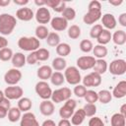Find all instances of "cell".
I'll return each mask as SVG.
<instances>
[{
  "instance_id": "55",
  "label": "cell",
  "mask_w": 126,
  "mask_h": 126,
  "mask_svg": "<svg viewBox=\"0 0 126 126\" xmlns=\"http://www.w3.org/2000/svg\"><path fill=\"white\" fill-rule=\"evenodd\" d=\"M41 126H57V124L51 119H46V120H44L42 122Z\"/></svg>"
},
{
  "instance_id": "47",
  "label": "cell",
  "mask_w": 126,
  "mask_h": 126,
  "mask_svg": "<svg viewBox=\"0 0 126 126\" xmlns=\"http://www.w3.org/2000/svg\"><path fill=\"white\" fill-rule=\"evenodd\" d=\"M88 10H101V4L97 0H93L88 5Z\"/></svg>"
},
{
  "instance_id": "4",
  "label": "cell",
  "mask_w": 126,
  "mask_h": 126,
  "mask_svg": "<svg viewBox=\"0 0 126 126\" xmlns=\"http://www.w3.org/2000/svg\"><path fill=\"white\" fill-rule=\"evenodd\" d=\"M72 95V91L67 88V87H62L60 89H57L55 91H52L51 94V101L54 103H60V102H65L67 99L71 98Z\"/></svg>"
},
{
  "instance_id": "41",
  "label": "cell",
  "mask_w": 126,
  "mask_h": 126,
  "mask_svg": "<svg viewBox=\"0 0 126 126\" xmlns=\"http://www.w3.org/2000/svg\"><path fill=\"white\" fill-rule=\"evenodd\" d=\"M62 18H64L67 22L73 21L76 18V11L71 7H66L62 12Z\"/></svg>"
},
{
  "instance_id": "17",
  "label": "cell",
  "mask_w": 126,
  "mask_h": 126,
  "mask_svg": "<svg viewBox=\"0 0 126 126\" xmlns=\"http://www.w3.org/2000/svg\"><path fill=\"white\" fill-rule=\"evenodd\" d=\"M50 26L55 32H63L68 28V22L62 17H54L50 21Z\"/></svg>"
},
{
  "instance_id": "29",
  "label": "cell",
  "mask_w": 126,
  "mask_h": 126,
  "mask_svg": "<svg viewBox=\"0 0 126 126\" xmlns=\"http://www.w3.org/2000/svg\"><path fill=\"white\" fill-rule=\"evenodd\" d=\"M8 120L12 123L17 122L21 119L22 117V111L18 108V107H10V109L8 110Z\"/></svg>"
},
{
  "instance_id": "49",
  "label": "cell",
  "mask_w": 126,
  "mask_h": 126,
  "mask_svg": "<svg viewBox=\"0 0 126 126\" xmlns=\"http://www.w3.org/2000/svg\"><path fill=\"white\" fill-rule=\"evenodd\" d=\"M118 23H119L120 26L126 27V13L120 14V16L118 17Z\"/></svg>"
},
{
  "instance_id": "44",
  "label": "cell",
  "mask_w": 126,
  "mask_h": 126,
  "mask_svg": "<svg viewBox=\"0 0 126 126\" xmlns=\"http://www.w3.org/2000/svg\"><path fill=\"white\" fill-rule=\"evenodd\" d=\"M87 92V88L81 84H78L74 87V90H73V93L76 96L78 97H84L85 96V94Z\"/></svg>"
},
{
  "instance_id": "1",
  "label": "cell",
  "mask_w": 126,
  "mask_h": 126,
  "mask_svg": "<svg viewBox=\"0 0 126 126\" xmlns=\"http://www.w3.org/2000/svg\"><path fill=\"white\" fill-rule=\"evenodd\" d=\"M17 26V20L14 16L8 13L0 14V33L2 35H9L12 33Z\"/></svg>"
},
{
  "instance_id": "9",
  "label": "cell",
  "mask_w": 126,
  "mask_h": 126,
  "mask_svg": "<svg viewBox=\"0 0 126 126\" xmlns=\"http://www.w3.org/2000/svg\"><path fill=\"white\" fill-rule=\"evenodd\" d=\"M95 60L96 59L94 56H90V55L81 56L76 61L77 68L80 69V70H90V69H93L94 64H95Z\"/></svg>"
},
{
  "instance_id": "25",
  "label": "cell",
  "mask_w": 126,
  "mask_h": 126,
  "mask_svg": "<svg viewBox=\"0 0 126 126\" xmlns=\"http://www.w3.org/2000/svg\"><path fill=\"white\" fill-rule=\"evenodd\" d=\"M56 53L57 55H59V57H66L71 53V46L66 43V42H60L56 47H55Z\"/></svg>"
},
{
  "instance_id": "14",
  "label": "cell",
  "mask_w": 126,
  "mask_h": 126,
  "mask_svg": "<svg viewBox=\"0 0 126 126\" xmlns=\"http://www.w3.org/2000/svg\"><path fill=\"white\" fill-rule=\"evenodd\" d=\"M20 126H39V123L32 112H25L20 119Z\"/></svg>"
},
{
  "instance_id": "48",
  "label": "cell",
  "mask_w": 126,
  "mask_h": 126,
  "mask_svg": "<svg viewBox=\"0 0 126 126\" xmlns=\"http://www.w3.org/2000/svg\"><path fill=\"white\" fill-rule=\"evenodd\" d=\"M66 7H67V6H66V3H65L64 1H59V3H58L52 10H53L54 12H56V13H62Z\"/></svg>"
},
{
  "instance_id": "11",
  "label": "cell",
  "mask_w": 126,
  "mask_h": 126,
  "mask_svg": "<svg viewBox=\"0 0 126 126\" xmlns=\"http://www.w3.org/2000/svg\"><path fill=\"white\" fill-rule=\"evenodd\" d=\"M34 18H35V20L38 24L44 26L45 24L50 23L51 14H50V11L48 10V8H46L45 6L44 7H39L35 12Z\"/></svg>"
},
{
  "instance_id": "27",
  "label": "cell",
  "mask_w": 126,
  "mask_h": 126,
  "mask_svg": "<svg viewBox=\"0 0 126 126\" xmlns=\"http://www.w3.org/2000/svg\"><path fill=\"white\" fill-rule=\"evenodd\" d=\"M107 68H108L107 62L104 59H96L95 60V64H94V66L93 68V70H94L93 72L97 73L99 75H102L107 71Z\"/></svg>"
},
{
  "instance_id": "18",
  "label": "cell",
  "mask_w": 126,
  "mask_h": 126,
  "mask_svg": "<svg viewBox=\"0 0 126 126\" xmlns=\"http://www.w3.org/2000/svg\"><path fill=\"white\" fill-rule=\"evenodd\" d=\"M54 110H55L54 103L50 99L42 100L39 104V111L44 116H51L54 113Z\"/></svg>"
},
{
  "instance_id": "7",
  "label": "cell",
  "mask_w": 126,
  "mask_h": 126,
  "mask_svg": "<svg viewBox=\"0 0 126 126\" xmlns=\"http://www.w3.org/2000/svg\"><path fill=\"white\" fill-rule=\"evenodd\" d=\"M108 71L114 76H121L126 72V61L124 59H114L108 66Z\"/></svg>"
},
{
  "instance_id": "2",
  "label": "cell",
  "mask_w": 126,
  "mask_h": 126,
  "mask_svg": "<svg viewBox=\"0 0 126 126\" xmlns=\"http://www.w3.org/2000/svg\"><path fill=\"white\" fill-rule=\"evenodd\" d=\"M18 46L24 51H35L40 46V40L35 36H22L18 39Z\"/></svg>"
},
{
  "instance_id": "43",
  "label": "cell",
  "mask_w": 126,
  "mask_h": 126,
  "mask_svg": "<svg viewBox=\"0 0 126 126\" xmlns=\"http://www.w3.org/2000/svg\"><path fill=\"white\" fill-rule=\"evenodd\" d=\"M102 29H103V28H102V26H101L100 24H95V25H94V26L92 27L91 31H90V36H91L92 38L96 39L97 36L99 35L100 32L102 31Z\"/></svg>"
},
{
  "instance_id": "56",
  "label": "cell",
  "mask_w": 126,
  "mask_h": 126,
  "mask_svg": "<svg viewBox=\"0 0 126 126\" xmlns=\"http://www.w3.org/2000/svg\"><path fill=\"white\" fill-rule=\"evenodd\" d=\"M16 5H19V6H25L27 4H29V0H14L13 1Z\"/></svg>"
},
{
  "instance_id": "3",
  "label": "cell",
  "mask_w": 126,
  "mask_h": 126,
  "mask_svg": "<svg viewBox=\"0 0 126 126\" xmlns=\"http://www.w3.org/2000/svg\"><path fill=\"white\" fill-rule=\"evenodd\" d=\"M64 78L65 81L69 84V85H73L76 86L78 84H80V82L82 81V77H81V73L79 71V69L76 66H69L64 70Z\"/></svg>"
},
{
  "instance_id": "13",
  "label": "cell",
  "mask_w": 126,
  "mask_h": 126,
  "mask_svg": "<svg viewBox=\"0 0 126 126\" xmlns=\"http://www.w3.org/2000/svg\"><path fill=\"white\" fill-rule=\"evenodd\" d=\"M101 10H88L83 17V21L87 25H94L101 18Z\"/></svg>"
},
{
  "instance_id": "45",
  "label": "cell",
  "mask_w": 126,
  "mask_h": 126,
  "mask_svg": "<svg viewBox=\"0 0 126 126\" xmlns=\"http://www.w3.org/2000/svg\"><path fill=\"white\" fill-rule=\"evenodd\" d=\"M88 125H89V126H104V122L102 121V119H101L100 117L93 116V117H91V119L89 120Z\"/></svg>"
},
{
  "instance_id": "33",
  "label": "cell",
  "mask_w": 126,
  "mask_h": 126,
  "mask_svg": "<svg viewBox=\"0 0 126 126\" xmlns=\"http://www.w3.org/2000/svg\"><path fill=\"white\" fill-rule=\"evenodd\" d=\"M126 117L121 115L119 112L114 113L110 118V124L111 126H125L126 123Z\"/></svg>"
},
{
  "instance_id": "28",
  "label": "cell",
  "mask_w": 126,
  "mask_h": 126,
  "mask_svg": "<svg viewBox=\"0 0 126 126\" xmlns=\"http://www.w3.org/2000/svg\"><path fill=\"white\" fill-rule=\"evenodd\" d=\"M32 106V99L29 98V97H21L19 100H18V108L22 111V112H28L29 110H31Z\"/></svg>"
},
{
  "instance_id": "42",
  "label": "cell",
  "mask_w": 126,
  "mask_h": 126,
  "mask_svg": "<svg viewBox=\"0 0 126 126\" xmlns=\"http://www.w3.org/2000/svg\"><path fill=\"white\" fill-rule=\"evenodd\" d=\"M93 47H94V44L90 39H83L80 42V49L85 53L91 52L93 50Z\"/></svg>"
},
{
  "instance_id": "59",
  "label": "cell",
  "mask_w": 126,
  "mask_h": 126,
  "mask_svg": "<svg viewBox=\"0 0 126 126\" xmlns=\"http://www.w3.org/2000/svg\"><path fill=\"white\" fill-rule=\"evenodd\" d=\"M34 4L39 7H44L45 6V0H34Z\"/></svg>"
},
{
  "instance_id": "53",
  "label": "cell",
  "mask_w": 126,
  "mask_h": 126,
  "mask_svg": "<svg viewBox=\"0 0 126 126\" xmlns=\"http://www.w3.org/2000/svg\"><path fill=\"white\" fill-rule=\"evenodd\" d=\"M71 125L72 124H71V122H70L69 119H63V118L57 124V126H71Z\"/></svg>"
},
{
  "instance_id": "15",
  "label": "cell",
  "mask_w": 126,
  "mask_h": 126,
  "mask_svg": "<svg viewBox=\"0 0 126 126\" xmlns=\"http://www.w3.org/2000/svg\"><path fill=\"white\" fill-rule=\"evenodd\" d=\"M101 20V26H103L105 28V30L107 31H110V30H113L115 29L116 25H117V22H116V19L115 17L110 14V13H106V14H103L100 18Z\"/></svg>"
},
{
  "instance_id": "32",
  "label": "cell",
  "mask_w": 126,
  "mask_h": 126,
  "mask_svg": "<svg viewBox=\"0 0 126 126\" xmlns=\"http://www.w3.org/2000/svg\"><path fill=\"white\" fill-rule=\"evenodd\" d=\"M45 40H46V43L49 46L56 47L60 43V36H59V34L57 32H49V34L47 35V37H46Z\"/></svg>"
},
{
  "instance_id": "16",
  "label": "cell",
  "mask_w": 126,
  "mask_h": 126,
  "mask_svg": "<svg viewBox=\"0 0 126 126\" xmlns=\"http://www.w3.org/2000/svg\"><path fill=\"white\" fill-rule=\"evenodd\" d=\"M33 17H34V14H33L32 10L31 8H28V7H22L20 9H18L16 12V18L20 21L29 22Z\"/></svg>"
},
{
  "instance_id": "19",
  "label": "cell",
  "mask_w": 126,
  "mask_h": 126,
  "mask_svg": "<svg viewBox=\"0 0 126 126\" xmlns=\"http://www.w3.org/2000/svg\"><path fill=\"white\" fill-rule=\"evenodd\" d=\"M112 97L115 98H123L126 95V81H120L114 88L111 93Z\"/></svg>"
},
{
  "instance_id": "46",
  "label": "cell",
  "mask_w": 126,
  "mask_h": 126,
  "mask_svg": "<svg viewBox=\"0 0 126 126\" xmlns=\"http://www.w3.org/2000/svg\"><path fill=\"white\" fill-rule=\"evenodd\" d=\"M26 60H27V63H28V64H30V65H34V64L37 62V57H36L35 51L31 52V53L26 57Z\"/></svg>"
},
{
  "instance_id": "52",
  "label": "cell",
  "mask_w": 126,
  "mask_h": 126,
  "mask_svg": "<svg viewBox=\"0 0 126 126\" xmlns=\"http://www.w3.org/2000/svg\"><path fill=\"white\" fill-rule=\"evenodd\" d=\"M8 110H9V109H7L6 107L0 105V119L5 118V117L7 116V114H8Z\"/></svg>"
},
{
  "instance_id": "36",
  "label": "cell",
  "mask_w": 126,
  "mask_h": 126,
  "mask_svg": "<svg viewBox=\"0 0 126 126\" xmlns=\"http://www.w3.org/2000/svg\"><path fill=\"white\" fill-rule=\"evenodd\" d=\"M67 33L71 39H77L81 35V28L77 25H72L71 27L68 28Z\"/></svg>"
},
{
  "instance_id": "24",
  "label": "cell",
  "mask_w": 126,
  "mask_h": 126,
  "mask_svg": "<svg viewBox=\"0 0 126 126\" xmlns=\"http://www.w3.org/2000/svg\"><path fill=\"white\" fill-rule=\"evenodd\" d=\"M51 68L54 69L57 72L63 71L67 68V61L63 58V57H55L52 60V64H51Z\"/></svg>"
},
{
  "instance_id": "26",
  "label": "cell",
  "mask_w": 126,
  "mask_h": 126,
  "mask_svg": "<svg viewBox=\"0 0 126 126\" xmlns=\"http://www.w3.org/2000/svg\"><path fill=\"white\" fill-rule=\"evenodd\" d=\"M92 51L94 53V57L97 58V59H103L107 55V53H108V50L105 47V45H100V44L94 45L93 47Z\"/></svg>"
},
{
  "instance_id": "21",
  "label": "cell",
  "mask_w": 126,
  "mask_h": 126,
  "mask_svg": "<svg viewBox=\"0 0 126 126\" xmlns=\"http://www.w3.org/2000/svg\"><path fill=\"white\" fill-rule=\"evenodd\" d=\"M52 73H53L52 68L48 65H42L36 71V75L40 79V81H46V80L50 79Z\"/></svg>"
},
{
  "instance_id": "30",
  "label": "cell",
  "mask_w": 126,
  "mask_h": 126,
  "mask_svg": "<svg viewBox=\"0 0 126 126\" xmlns=\"http://www.w3.org/2000/svg\"><path fill=\"white\" fill-rule=\"evenodd\" d=\"M111 32H109V31H107V30H105V29H102V31L100 32V33H99V35L97 36V38H96V40H97V42H98V44H100V45H105V44H107L110 40H111Z\"/></svg>"
},
{
  "instance_id": "34",
  "label": "cell",
  "mask_w": 126,
  "mask_h": 126,
  "mask_svg": "<svg viewBox=\"0 0 126 126\" xmlns=\"http://www.w3.org/2000/svg\"><path fill=\"white\" fill-rule=\"evenodd\" d=\"M97 96H98V100L103 103V104H107L111 101L112 99V94L108 90H101L97 93Z\"/></svg>"
},
{
  "instance_id": "58",
  "label": "cell",
  "mask_w": 126,
  "mask_h": 126,
  "mask_svg": "<svg viewBox=\"0 0 126 126\" xmlns=\"http://www.w3.org/2000/svg\"><path fill=\"white\" fill-rule=\"evenodd\" d=\"M110 5H113V6H119L123 3V0H109L108 1Z\"/></svg>"
},
{
  "instance_id": "31",
  "label": "cell",
  "mask_w": 126,
  "mask_h": 126,
  "mask_svg": "<svg viewBox=\"0 0 126 126\" xmlns=\"http://www.w3.org/2000/svg\"><path fill=\"white\" fill-rule=\"evenodd\" d=\"M50 82L53 86H56V87H60L64 84L65 82V78H64V75L61 73V72H53L51 77H50Z\"/></svg>"
},
{
  "instance_id": "39",
  "label": "cell",
  "mask_w": 126,
  "mask_h": 126,
  "mask_svg": "<svg viewBox=\"0 0 126 126\" xmlns=\"http://www.w3.org/2000/svg\"><path fill=\"white\" fill-rule=\"evenodd\" d=\"M83 110L88 117H93L96 113V105L95 103H86L83 107Z\"/></svg>"
},
{
  "instance_id": "38",
  "label": "cell",
  "mask_w": 126,
  "mask_h": 126,
  "mask_svg": "<svg viewBox=\"0 0 126 126\" xmlns=\"http://www.w3.org/2000/svg\"><path fill=\"white\" fill-rule=\"evenodd\" d=\"M35 53H36L37 61H46L50 57V52L46 48H40L39 47L37 50H35Z\"/></svg>"
},
{
  "instance_id": "22",
  "label": "cell",
  "mask_w": 126,
  "mask_h": 126,
  "mask_svg": "<svg viewBox=\"0 0 126 126\" xmlns=\"http://www.w3.org/2000/svg\"><path fill=\"white\" fill-rule=\"evenodd\" d=\"M86 117L87 116H86L83 108H79V109H77V110L74 111L73 115L71 116V121L70 122H71L72 125L79 126V125H81L84 122V120H85Z\"/></svg>"
},
{
  "instance_id": "37",
  "label": "cell",
  "mask_w": 126,
  "mask_h": 126,
  "mask_svg": "<svg viewBox=\"0 0 126 126\" xmlns=\"http://www.w3.org/2000/svg\"><path fill=\"white\" fill-rule=\"evenodd\" d=\"M84 98L86 99L87 103H95L98 100L97 93L94 92V90H87Z\"/></svg>"
},
{
  "instance_id": "61",
  "label": "cell",
  "mask_w": 126,
  "mask_h": 126,
  "mask_svg": "<svg viewBox=\"0 0 126 126\" xmlns=\"http://www.w3.org/2000/svg\"><path fill=\"white\" fill-rule=\"evenodd\" d=\"M4 98H5V94H4V92H2V91L0 90V103H1V101H2Z\"/></svg>"
},
{
  "instance_id": "40",
  "label": "cell",
  "mask_w": 126,
  "mask_h": 126,
  "mask_svg": "<svg viewBox=\"0 0 126 126\" xmlns=\"http://www.w3.org/2000/svg\"><path fill=\"white\" fill-rule=\"evenodd\" d=\"M13 50L9 47H5V48H2L0 49V60L1 61H9L12 59L13 57Z\"/></svg>"
},
{
  "instance_id": "20",
  "label": "cell",
  "mask_w": 126,
  "mask_h": 126,
  "mask_svg": "<svg viewBox=\"0 0 126 126\" xmlns=\"http://www.w3.org/2000/svg\"><path fill=\"white\" fill-rule=\"evenodd\" d=\"M11 61H12L13 67L14 68H17V69H20V68L24 67L26 65V63H27L26 56L22 52H16V53H14Z\"/></svg>"
},
{
  "instance_id": "57",
  "label": "cell",
  "mask_w": 126,
  "mask_h": 126,
  "mask_svg": "<svg viewBox=\"0 0 126 126\" xmlns=\"http://www.w3.org/2000/svg\"><path fill=\"white\" fill-rule=\"evenodd\" d=\"M119 113H120L121 115H123L124 117H126V103H123V104L120 106Z\"/></svg>"
},
{
  "instance_id": "35",
  "label": "cell",
  "mask_w": 126,
  "mask_h": 126,
  "mask_svg": "<svg viewBox=\"0 0 126 126\" xmlns=\"http://www.w3.org/2000/svg\"><path fill=\"white\" fill-rule=\"evenodd\" d=\"M35 37L37 39H46L47 35L49 34V31L48 29L43 26V25H38L36 28H35Z\"/></svg>"
},
{
  "instance_id": "54",
  "label": "cell",
  "mask_w": 126,
  "mask_h": 126,
  "mask_svg": "<svg viewBox=\"0 0 126 126\" xmlns=\"http://www.w3.org/2000/svg\"><path fill=\"white\" fill-rule=\"evenodd\" d=\"M0 105H2V106H4V107H6L7 109H10V107H11V102H10V100H9L7 97H5V98L1 101Z\"/></svg>"
},
{
  "instance_id": "60",
  "label": "cell",
  "mask_w": 126,
  "mask_h": 126,
  "mask_svg": "<svg viewBox=\"0 0 126 126\" xmlns=\"http://www.w3.org/2000/svg\"><path fill=\"white\" fill-rule=\"evenodd\" d=\"M11 0H0V7H7L10 5Z\"/></svg>"
},
{
  "instance_id": "8",
  "label": "cell",
  "mask_w": 126,
  "mask_h": 126,
  "mask_svg": "<svg viewBox=\"0 0 126 126\" xmlns=\"http://www.w3.org/2000/svg\"><path fill=\"white\" fill-rule=\"evenodd\" d=\"M22 79V72L17 68L9 69L4 75V81L9 86H16Z\"/></svg>"
},
{
  "instance_id": "6",
  "label": "cell",
  "mask_w": 126,
  "mask_h": 126,
  "mask_svg": "<svg viewBox=\"0 0 126 126\" xmlns=\"http://www.w3.org/2000/svg\"><path fill=\"white\" fill-rule=\"evenodd\" d=\"M34 91H35L36 94L43 100L49 99L52 94V90L46 81H38L35 84Z\"/></svg>"
},
{
  "instance_id": "50",
  "label": "cell",
  "mask_w": 126,
  "mask_h": 126,
  "mask_svg": "<svg viewBox=\"0 0 126 126\" xmlns=\"http://www.w3.org/2000/svg\"><path fill=\"white\" fill-rule=\"evenodd\" d=\"M60 0H45V5L49 8H54L58 3H59Z\"/></svg>"
},
{
  "instance_id": "51",
  "label": "cell",
  "mask_w": 126,
  "mask_h": 126,
  "mask_svg": "<svg viewBox=\"0 0 126 126\" xmlns=\"http://www.w3.org/2000/svg\"><path fill=\"white\" fill-rule=\"evenodd\" d=\"M8 46V40L3 35H0V49L5 48Z\"/></svg>"
},
{
  "instance_id": "10",
  "label": "cell",
  "mask_w": 126,
  "mask_h": 126,
  "mask_svg": "<svg viewBox=\"0 0 126 126\" xmlns=\"http://www.w3.org/2000/svg\"><path fill=\"white\" fill-rule=\"evenodd\" d=\"M4 94L5 97H7L9 100L13 99H20L23 97L24 94V90L20 86H9L4 90Z\"/></svg>"
},
{
  "instance_id": "5",
  "label": "cell",
  "mask_w": 126,
  "mask_h": 126,
  "mask_svg": "<svg viewBox=\"0 0 126 126\" xmlns=\"http://www.w3.org/2000/svg\"><path fill=\"white\" fill-rule=\"evenodd\" d=\"M77 106V101L73 98L67 99L64 104L59 108V115L63 119H69L73 115Z\"/></svg>"
},
{
  "instance_id": "23",
  "label": "cell",
  "mask_w": 126,
  "mask_h": 126,
  "mask_svg": "<svg viewBox=\"0 0 126 126\" xmlns=\"http://www.w3.org/2000/svg\"><path fill=\"white\" fill-rule=\"evenodd\" d=\"M111 40L116 45H123L126 42V32L123 30H118L114 32V33L111 35Z\"/></svg>"
},
{
  "instance_id": "12",
  "label": "cell",
  "mask_w": 126,
  "mask_h": 126,
  "mask_svg": "<svg viewBox=\"0 0 126 126\" xmlns=\"http://www.w3.org/2000/svg\"><path fill=\"white\" fill-rule=\"evenodd\" d=\"M82 82H83V86H85L86 88L87 87H98L101 84V75L92 72L86 75L82 79Z\"/></svg>"
}]
</instances>
